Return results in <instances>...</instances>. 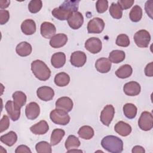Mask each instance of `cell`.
Segmentation results:
<instances>
[{"label": "cell", "instance_id": "e575fe53", "mask_svg": "<svg viewBox=\"0 0 153 153\" xmlns=\"http://www.w3.org/2000/svg\"><path fill=\"white\" fill-rule=\"evenodd\" d=\"M109 10L111 16L114 19H120L122 17L123 10L118 4L112 2L109 7Z\"/></svg>", "mask_w": 153, "mask_h": 153}, {"label": "cell", "instance_id": "e0dca14e", "mask_svg": "<svg viewBox=\"0 0 153 153\" xmlns=\"http://www.w3.org/2000/svg\"><path fill=\"white\" fill-rule=\"evenodd\" d=\"M74 103L72 99L68 97H61L56 102V108L57 109H62L69 112L73 108Z\"/></svg>", "mask_w": 153, "mask_h": 153}, {"label": "cell", "instance_id": "4fadbf2b", "mask_svg": "<svg viewBox=\"0 0 153 153\" xmlns=\"http://www.w3.org/2000/svg\"><path fill=\"white\" fill-rule=\"evenodd\" d=\"M36 94L39 99L47 102L51 100L53 98L54 96V91L53 88L50 87L42 86L37 89Z\"/></svg>", "mask_w": 153, "mask_h": 153}, {"label": "cell", "instance_id": "603a6c76", "mask_svg": "<svg viewBox=\"0 0 153 153\" xmlns=\"http://www.w3.org/2000/svg\"><path fill=\"white\" fill-rule=\"evenodd\" d=\"M32 48L31 45L26 41L19 43L16 48V53L21 57H26L30 54Z\"/></svg>", "mask_w": 153, "mask_h": 153}, {"label": "cell", "instance_id": "6da1fadb", "mask_svg": "<svg viewBox=\"0 0 153 153\" xmlns=\"http://www.w3.org/2000/svg\"><path fill=\"white\" fill-rule=\"evenodd\" d=\"M79 1H65L58 8H54L52 15L59 20H66L72 14L78 11Z\"/></svg>", "mask_w": 153, "mask_h": 153}, {"label": "cell", "instance_id": "52a82bcc", "mask_svg": "<svg viewBox=\"0 0 153 153\" xmlns=\"http://www.w3.org/2000/svg\"><path fill=\"white\" fill-rule=\"evenodd\" d=\"M115 114V109L112 105H106L100 113V120L102 124L106 126H109L111 124Z\"/></svg>", "mask_w": 153, "mask_h": 153}, {"label": "cell", "instance_id": "83f0119b", "mask_svg": "<svg viewBox=\"0 0 153 153\" xmlns=\"http://www.w3.org/2000/svg\"><path fill=\"white\" fill-rule=\"evenodd\" d=\"M126 57L124 51L119 50H115L112 51L109 55V60L111 63H119L123 62Z\"/></svg>", "mask_w": 153, "mask_h": 153}, {"label": "cell", "instance_id": "7a4b0ae2", "mask_svg": "<svg viewBox=\"0 0 153 153\" xmlns=\"http://www.w3.org/2000/svg\"><path fill=\"white\" fill-rule=\"evenodd\" d=\"M101 145L103 149L112 153H120L123 151V140L115 136L104 137L101 141Z\"/></svg>", "mask_w": 153, "mask_h": 153}, {"label": "cell", "instance_id": "30bf717a", "mask_svg": "<svg viewBox=\"0 0 153 153\" xmlns=\"http://www.w3.org/2000/svg\"><path fill=\"white\" fill-rule=\"evenodd\" d=\"M5 108L10 118L13 121H17L20 116V108L14 102L8 100L5 105Z\"/></svg>", "mask_w": 153, "mask_h": 153}, {"label": "cell", "instance_id": "836d02e7", "mask_svg": "<svg viewBox=\"0 0 153 153\" xmlns=\"http://www.w3.org/2000/svg\"><path fill=\"white\" fill-rule=\"evenodd\" d=\"M142 17V10L141 7L137 5H134L129 13L130 19L133 22H138Z\"/></svg>", "mask_w": 153, "mask_h": 153}, {"label": "cell", "instance_id": "9c48e42d", "mask_svg": "<svg viewBox=\"0 0 153 153\" xmlns=\"http://www.w3.org/2000/svg\"><path fill=\"white\" fill-rule=\"evenodd\" d=\"M84 46L85 49L91 53L96 54L101 51L102 43L98 38L91 37L85 41Z\"/></svg>", "mask_w": 153, "mask_h": 153}, {"label": "cell", "instance_id": "3957f363", "mask_svg": "<svg viewBox=\"0 0 153 153\" xmlns=\"http://www.w3.org/2000/svg\"><path fill=\"white\" fill-rule=\"evenodd\" d=\"M31 70L35 76L41 81L48 79L51 71L47 65L41 60H35L31 63Z\"/></svg>", "mask_w": 153, "mask_h": 153}, {"label": "cell", "instance_id": "f35d334b", "mask_svg": "<svg viewBox=\"0 0 153 153\" xmlns=\"http://www.w3.org/2000/svg\"><path fill=\"white\" fill-rule=\"evenodd\" d=\"M96 10L99 13L105 12L108 8V1L106 0H98L96 3Z\"/></svg>", "mask_w": 153, "mask_h": 153}, {"label": "cell", "instance_id": "ab89813d", "mask_svg": "<svg viewBox=\"0 0 153 153\" xmlns=\"http://www.w3.org/2000/svg\"><path fill=\"white\" fill-rule=\"evenodd\" d=\"M10 126V120L8 117L4 115H3L0 122V131L2 133L5 130H7Z\"/></svg>", "mask_w": 153, "mask_h": 153}, {"label": "cell", "instance_id": "bcb514c9", "mask_svg": "<svg viewBox=\"0 0 153 153\" xmlns=\"http://www.w3.org/2000/svg\"><path fill=\"white\" fill-rule=\"evenodd\" d=\"M131 152L133 153H139H139H145V149L142 146H139V145H136L133 148Z\"/></svg>", "mask_w": 153, "mask_h": 153}, {"label": "cell", "instance_id": "8992f818", "mask_svg": "<svg viewBox=\"0 0 153 153\" xmlns=\"http://www.w3.org/2000/svg\"><path fill=\"white\" fill-rule=\"evenodd\" d=\"M138 126L143 131H149L153 127V117L151 113L148 111L142 112L139 120Z\"/></svg>", "mask_w": 153, "mask_h": 153}, {"label": "cell", "instance_id": "4316f807", "mask_svg": "<svg viewBox=\"0 0 153 153\" xmlns=\"http://www.w3.org/2000/svg\"><path fill=\"white\" fill-rule=\"evenodd\" d=\"M65 134V132L61 128H55L53 130L51 137H50V144L51 146H55L57 145L62 139Z\"/></svg>", "mask_w": 153, "mask_h": 153}, {"label": "cell", "instance_id": "f546056e", "mask_svg": "<svg viewBox=\"0 0 153 153\" xmlns=\"http://www.w3.org/2000/svg\"><path fill=\"white\" fill-rule=\"evenodd\" d=\"M94 130L89 126H83L79 128L78 134L79 136L85 140H89L94 136Z\"/></svg>", "mask_w": 153, "mask_h": 153}, {"label": "cell", "instance_id": "2e32d148", "mask_svg": "<svg viewBox=\"0 0 153 153\" xmlns=\"http://www.w3.org/2000/svg\"><path fill=\"white\" fill-rule=\"evenodd\" d=\"M40 30L41 35L46 39H51L55 35L56 32L55 26L53 23L48 22H44L41 24Z\"/></svg>", "mask_w": 153, "mask_h": 153}, {"label": "cell", "instance_id": "f6af8a7d", "mask_svg": "<svg viewBox=\"0 0 153 153\" xmlns=\"http://www.w3.org/2000/svg\"><path fill=\"white\" fill-rule=\"evenodd\" d=\"M145 74L148 76H152V62L147 64L145 68Z\"/></svg>", "mask_w": 153, "mask_h": 153}, {"label": "cell", "instance_id": "ffe728a7", "mask_svg": "<svg viewBox=\"0 0 153 153\" xmlns=\"http://www.w3.org/2000/svg\"><path fill=\"white\" fill-rule=\"evenodd\" d=\"M48 124L45 120H41L30 127L31 132L37 135L44 134L48 131Z\"/></svg>", "mask_w": 153, "mask_h": 153}, {"label": "cell", "instance_id": "cb8c5ba5", "mask_svg": "<svg viewBox=\"0 0 153 153\" xmlns=\"http://www.w3.org/2000/svg\"><path fill=\"white\" fill-rule=\"evenodd\" d=\"M66 62V56L64 53L57 52L53 54L51 58V63L55 68H60Z\"/></svg>", "mask_w": 153, "mask_h": 153}, {"label": "cell", "instance_id": "5bb4252c", "mask_svg": "<svg viewBox=\"0 0 153 153\" xmlns=\"http://www.w3.org/2000/svg\"><path fill=\"white\" fill-rule=\"evenodd\" d=\"M40 114V108L38 104L35 102L28 103L25 108L26 117L30 120L36 119Z\"/></svg>", "mask_w": 153, "mask_h": 153}, {"label": "cell", "instance_id": "7bdbcfd3", "mask_svg": "<svg viewBox=\"0 0 153 153\" xmlns=\"http://www.w3.org/2000/svg\"><path fill=\"white\" fill-rule=\"evenodd\" d=\"M152 1H148L145 3V11L148 14L151 19L152 18Z\"/></svg>", "mask_w": 153, "mask_h": 153}, {"label": "cell", "instance_id": "4dcf8cb0", "mask_svg": "<svg viewBox=\"0 0 153 153\" xmlns=\"http://www.w3.org/2000/svg\"><path fill=\"white\" fill-rule=\"evenodd\" d=\"M137 111V109L136 106L133 103H127L123 106V112L127 118H134L136 116Z\"/></svg>", "mask_w": 153, "mask_h": 153}, {"label": "cell", "instance_id": "7c38bea8", "mask_svg": "<svg viewBox=\"0 0 153 153\" xmlns=\"http://www.w3.org/2000/svg\"><path fill=\"white\" fill-rule=\"evenodd\" d=\"M67 20L70 27L73 29H78L83 25L84 17L80 12L76 11L73 13Z\"/></svg>", "mask_w": 153, "mask_h": 153}, {"label": "cell", "instance_id": "5b68a950", "mask_svg": "<svg viewBox=\"0 0 153 153\" xmlns=\"http://www.w3.org/2000/svg\"><path fill=\"white\" fill-rule=\"evenodd\" d=\"M134 41L137 47L146 48L148 47L151 41V35L147 30L142 29L135 33Z\"/></svg>", "mask_w": 153, "mask_h": 153}, {"label": "cell", "instance_id": "ba28073f", "mask_svg": "<svg viewBox=\"0 0 153 153\" xmlns=\"http://www.w3.org/2000/svg\"><path fill=\"white\" fill-rule=\"evenodd\" d=\"M105 27L104 21L99 17L91 19L87 25V31L88 33H100Z\"/></svg>", "mask_w": 153, "mask_h": 153}, {"label": "cell", "instance_id": "9a60e30c", "mask_svg": "<svg viewBox=\"0 0 153 153\" xmlns=\"http://www.w3.org/2000/svg\"><path fill=\"white\" fill-rule=\"evenodd\" d=\"M141 90L140 84L136 81H130L124 84L123 91L124 93L129 96H135L138 95Z\"/></svg>", "mask_w": 153, "mask_h": 153}, {"label": "cell", "instance_id": "d6a6232c", "mask_svg": "<svg viewBox=\"0 0 153 153\" xmlns=\"http://www.w3.org/2000/svg\"><path fill=\"white\" fill-rule=\"evenodd\" d=\"M12 97H13L14 103L18 106H19L20 108H22V106H23L26 102V99H27L25 93H24L21 91H15L13 94Z\"/></svg>", "mask_w": 153, "mask_h": 153}, {"label": "cell", "instance_id": "d590c367", "mask_svg": "<svg viewBox=\"0 0 153 153\" xmlns=\"http://www.w3.org/2000/svg\"><path fill=\"white\" fill-rule=\"evenodd\" d=\"M35 149L38 153H51L52 152L51 145L46 141H41L36 143Z\"/></svg>", "mask_w": 153, "mask_h": 153}, {"label": "cell", "instance_id": "d4e9b609", "mask_svg": "<svg viewBox=\"0 0 153 153\" xmlns=\"http://www.w3.org/2000/svg\"><path fill=\"white\" fill-rule=\"evenodd\" d=\"M0 140L8 146H12L17 142V136L14 131H10L7 133L2 135L0 137Z\"/></svg>", "mask_w": 153, "mask_h": 153}, {"label": "cell", "instance_id": "60d3db41", "mask_svg": "<svg viewBox=\"0 0 153 153\" xmlns=\"http://www.w3.org/2000/svg\"><path fill=\"white\" fill-rule=\"evenodd\" d=\"M134 2V0H119L117 4L120 6L122 10H127L133 5Z\"/></svg>", "mask_w": 153, "mask_h": 153}, {"label": "cell", "instance_id": "d6986e66", "mask_svg": "<svg viewBox=\"0 0 153 153\" xmlns=\"http://www.w3.org/2000/svg\"><path fill=\"white\" fill-rule=\"evenodd\" d=\"M95 68L100 73H108L111 70V62L109 59L102 57L96 60L95 63Z\"/></svg>", "mask_w": 153, "mask_h": 153}, {"label": "cell", "instance_id": "1f68e13d", "mask_svg": "<svg viewBox=\"0 0 153 153\" xmlns=\"http://www.w3.org/2000/svg\"><path fill=\"white\" fill-rule=\"evenodd\" d=\"M81 145L79 139L74 135H69L65 141V148L68 150L77 149Z\"/></svg>", "mask_w": 153, "mask_h": 153}, {"label": "cell", "instance_id": "8fae6325", "mask_svg": "<svg viewBox=\"0 0 153 153\" xmlns=\"http://www.w3.org/2000/svg\"><path fill=\"white\" fill-rule=\"evenodd\" d=\"M87 60V56L85 53L81 51H76L71 55L70 62L72 65L76 68L84 66Z\"/></svg>", "mask_w": 153, "mask_h": 153}, {"label": "cell", "instance_id": "ee69618b", "mask_svg": "<svg viewBox=\"0 0 153 153\" xmlns=\"http://www.w3.org/2000/svg\"><path fill=\"white\" fill-rule=\"evenodd\" d=\"M16 153H20V152H26V153H31V151L29 148L26 145H21L17 146L16 149L15 150Z\"/></svg>", "mask_w": 153, "mask_h": 153}, {"label": "cell", "instance_id": "b9f144b4", "mask_svg": "<svg viewBox=\"0 0 153 153\" xmlns=\"http://www.w3.org/2000/svg\"><path fill=\"white\" fill-rule=\"evenodd\" d=\"M10 19L9 11L5 10H0V23L1 25L5 24Z\"/></svg>", "mask_w": 153, "mask_h": 153}, {"label": "cell", "instance_id": "484cf974", "mask_svg": "<svg viewBox=\"0 0 153 153\" xmlns=\"http://www.w3.org/2000/svg\"><path fill=\"white\" fill-rule=\"evenodd\" d=\"M133 72V69L131 66L128 64H126L120 66L116 71V76L121 79H124L130 76Z\"/></svg>", "mask_w": 153, "mask_h": 153}, {"label": "cell", "instance_id": "7dc6e473", "mask_svg": "<svg viewBox=\"0 0 153 153\" xmlns=\"http://www.w3.org/2000/svg\"><path fill=\"white\" fill-rule=\"evenodd\" d=\"M10 4V1H4V0H1L0 1V8L1 10H3L4 8H7Z\"/></svg>", "mask_w": 153, "mask_h": 153}, {"label": "cell", "instance_id": "277c9868", "mask_svg": "<svg viewBox=\"0 0 153 153\" xmlns=\"http://www.w3.org/2000/svg\"><path fill=\"white\" fill-rule=\"evenodd\" d=\"M50 118L54 124L62 126L68 124L71 119L66 111L57 108L51 111Z\"/></svg>", "mask_w": 153, "mask_h": 153}, {"label": "cell", "instance_id": "f1b7e54d", "mask_svg": "<svg viewBox=\"0 0 153 153\" xmlns=\"http://www.w3.org/2000/svg\"><path fill=\"white\" fill-rule=\"evenodd\" d=\"M54 83L59 87H65L70 82L69 75L65 72H60L54 77Z\"/></svg>", "mask_w": 153, "mask_h": 153}, {"label": "cell", "instance_id": "44dd1931", "mask_svg": "<svg viewBox=\"0 0 153 153\" xmlns=\"http://www.w3.org/2000/svg\"><path fill=\"white\" fill-rule=\"evenodd\" d=\"M36 23L32 19H26L21 24V30L26 35H31L36 32Z\"/></svg>", "mask_w": 153, "mask_h": 153}, {"label": "cell", "instance_id": "74e56055", "mask_svg": "<svg viewBox=\"0 0 153 153\" xmlns=\"http://www.w3.org/2000/svg\"><path fill=\"white\" fill-rule=\"evenodd\" d=\"M115 43L117 45L123 47H128L130 45V41L128 36L126 34H120L117 36Z\"/></svg>", "mask_w": 153, "mask_h": 153}, {"label": "cell", "instance_id": "8d00e7d4", "mask_svg": "<svg viewBox=\"0 0 153 153\" xmlns=\"http://www.w3.org/2000/svg\"><path fill=\"white\" fill-rule=\"evenodd\" d=\"M42 7L41 0H32L28 4V10L32 13H36L40 11Z\"/></svg>", "mask_w": 153, "mask_h": 153}, {"label": "cell", "instance_id": "7402d4cb", "mask_svg": "<svg viewBox=\"0 0 153 153\" xmlns=\"http://www.w3.org/2000/svg\"><path fill=\"white\" fill-rule=\"evenodd\" d=\"M114 130L118 134L125 137L129 135L131 132V127L128 124L120 121L115 125Z\"/></svg>", "mask_w": 153, "mask_h": 153}, {"label": "cell", "instance_id": "ac0fdd59", "mask_svg": "<svg viewBox=\"0 0 153 153\" xmlns=\"http://www.w3.org/2000/svg\"><path fill=\"white\" fill-rule=\"evenodd\" d=\"M68 41V36L64 33H57L53 36L50 41V45L54 48H59L64 46Z\"/></svg>", "mask_w": 153, "mask_h": 153}]
</instances>
